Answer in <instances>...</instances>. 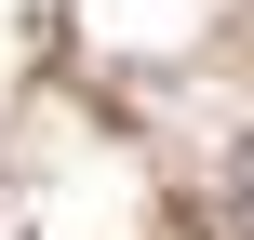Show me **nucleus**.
Returning <instances> with one entry per match:
<instances>
[{"label":"nucleus","instance_id":"f257e3e1","mask_svg":"<svg viewBox=\"0 0 254 240\" xmlns=\"http://www.w3.org/2000/svg\"><path fill=\"white\" fill-rule=\"evenodd\" d=\"M241 227H254V147H241Z\"/></svg>","mask_w":254,"mask_h":240}]
</instances>
